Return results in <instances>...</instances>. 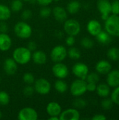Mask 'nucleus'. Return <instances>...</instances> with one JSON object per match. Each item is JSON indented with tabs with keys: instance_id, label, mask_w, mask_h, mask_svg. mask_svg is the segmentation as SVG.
<instances>
[{
	"instance_id": "f257e3e1",
	"label": "nucleus",
	"mask_w": 119,
	"mask_h": 120,
	"mask_svg": "<svg viewBox=\"0 0 119 120\" xmlns=\"http://www.w3.org/2000/svg\"><path fill=\"white\" fill-rule=\"evenodd\" d=\"M13 58L18 64L25 65L32 60V51L27 47H18L13 52Z\"/></svg>"
},
{
	"instance_id": "f03ea898",
	"label": "nucleus",
	"mask_w": 119,
	"mask_h": 120,
	"mask_svg": "<svg viewBox=\"0 0 119 120\" xmlns=\"http://www.w3.org/2000/svg\"><path fill=\"white\" fill-rule=\"evenodd\" d=\"M105 28L112 37H119V15H109L106 20L105 23Z\"/></svg>"
},
{
	"instance_id": "7ed1b4c3",
	"label": "nucleus",
	"mask_w": 119,
	"mask_h": 120,
	"mask_svg": "<svg viewBox=\"0 0 119 120\" xmlns=\"http://www.w3.org/2000/svg\"><path fill=\"white\" fill-rule=\"evenodd\" d=\"M14 32L18 37L26 39L31 37L32 34V29L31 26L26 22L20 21L15 25Z\"/></svg>"
},
{
	"instance_id": "20e7f679",
	"label": "nucleus",
	"mask_w": 119,
	"mask_h": 120,
	"mask_svg": "<svg viewBox=\"0 0 119 120\" xmlns=\"http://www.w3.org/2000/svg\"><path fill=\"white\" fill-rule=\"evenodd\" d=\"M64 30L67 35L75 37L81 32V25L75 19H67L64 22Z\"/></svg>"
},
{
	"instance_id": "39448f33",
	"label": "nucleus",
	"mask_w": 119,
	"mask_h": 120,
	"mask_svg": "<svg viewBox=\"0 0 119 120\" xmlns=\"http://www.w3.org/2000/svg\"><path fill=\"white\" fill-rule=\"evenodd\" d=\"M87 82L86 80L78 79L74 80L70 86V93L75 97H79L83 95L86 91Z\"/></svg>"
},
{
	"instance_id": "423d86ee",
	"label": "nucleus",
	"mask_w": 119,
	"mask_h": 120,
	"mask_svg": "<svg viewBox=\"0 0 119 120\" xmlns=\"http://www.w3.org/2000/svg\"><path fill=\"white\" fill-rule=\"evenodd\" d=\"M34 91L41 95H47L50 93L51 89V84L50 82L45 78H39L34 81Z\"/></svg>"
},
{
	"instance_id": "0eeeda50",
	"label": "nucleus",
	"mask_w": 119,
	"mask_h": 120,
	"mask_svg": "<svg viewBox=\"0 0 119 120\" xmlns=\"http://www.w3.org/2000/svg\"><path fill=\"white\" fill-rule=\"evenodd\" d=\"M50 56L53 62H62L67 56V50L62 45H57L51 50Z\"/></svg>"
},
{
	"instance_id": "6e6552de",
	"label": "nucleus",
	"mask_w": 119,
	"mask_h": 120,
	"mask_svg": "<svg viewBox=\"0 0 119 120\" xmlns=\"http://www.w3.org/2000/svg\"><path fill=\"white\" fill-rule=\"evenodd\" d=\"M52 72L54 76L58 79H65L69 75V69L66 65L62 62L55 63L52 67Z\"/></svg>"
},
{
	"instance_id": "1a4fd4ad",
	"label": "nucleus",
	"mask_w": 119,
	"mask_h": 120,
	"mask_svg": "<svg viewBox=\"0 0 119 120\" xmlns=\"http://www.w3.org/2000/svg\"><path fill=\"white\" fill-rule=\"evenodd\" d=\"M88 72V67L83 63H76L72 67V73L78 79L86 80Z\"/></svg>"
},
{
	"instance_id": "9d476101",
	"label": "nucleus",
	"mask_w": 119,
	"mask_h": 120,
	"mask_svg": "<svg viewBox=\"0 0 119 120\" xmlns=\"http://www.w3.org/2000/svg\"><path fill=\"white\" fill-rule=\"evenodd\" d=\"M18 119L19 120H36L38 119V113L34 108L25 107L19 111Z\"/></svg>"
},
{
	"instance_id": "9b49d317",
	"label": "nucleus",
	"mask_w": 119,
	"mask_h": 120,
	"mask_svg": "<svg viewBox=\"0 0 119 120\" xmlns=\"http://www.w3.org/2000/svg\"><path fill=\"white\" fill-rule=\"evenodd\" d=\"M97 7L101 13L102 19L105 20L111 13V2L109 0H98Z\"/></svg>"
},
{
	"instance_id": "f8f14e48",
	"label": "nucleus",
	"mask_w": 119,
	"mask_h": 120,
	"mask_svg": "<svg viewBox=\"0 0 119 120\" xmlns=\"http://www.w3.org/2000/svg\"><path fill=\"white\" fill-rule=\"evenodd\" d=\"M59 118L60 120H79L80 119V113L78 109L69 108L62 111Z\"/></svg>"
},
{
	"instance_id": "ddd939ff",
	"label": "nucleus",
	"mask_w": 119,
	"mask_h": 120,
	"mask_svg": "<svg viewBox=\"0 0 119 120\" xmlns=\"http://www.w3.org/2000/svg\"><path fill=\"white\" fill-rule=\"evenodd\" d=\"M4 70L8 75H14L18 70V63L13 58H8L4 62Z\"/></svg>"
},
{
	"instance_id": "4468645a",
	"label": "nucleus",
	"mask_w": 119,
	"mask_h": 120,
	"mask_svg": "<svg viewBox=\"0 0 119 120\" xmlns=\"http://www.w3.org/2000/svg\"><path fill=\"white\" fill-rule=\"evenodd\" d=\"M52 13L55 19L60 22H65L67 19V11L62 6H58L54 7L52 11Z\"/></svg>"
},
{
	"instance_id": "2eb2a0df",
	"label": "nucleus",
	"mask_w": 119,
	"mask_h": 120,
	"mask_svg": "<svg viewBox=\"0 0 119 120\" xmlns=\"http://www.w3.org/2000/svg\"><path fill=\"white\" fill-rule=\"evenodd\" d=\"M107 83L112 88L119 86V70H111L107 76Z\"/></svg>"
},
{
	"instance_id": "dca6fc26",
	"label": "nucleus",
	"mask_w": 119,
	"mask_h": 120,
	"mask_svg": "<svg viewBox=\"0 0 119 120\" xmlns=\"http://www.w3.org/2000/svg\"><path fill=\"white\" fill-rule=\"evenodd\" d=\"M95 70L98 74L107 75L112 70V65L107 60H100L95 65Z\"/></svg>"
},
{
	"instance_id": "f3484780",
	"label": "nucleus",
	"mask_w": 119,
	"mask_h": 120,
	"mask_svg": "<svg viewBox=\"0 0 119 120\" xmlns=\"http://www.w3.org/2000/svg\"><path fill=\"white\" fill-rule=\"evenodd\" d=\"M12 46V39L7 33H0V51H7Z\"/></svg>"
},
{
	"instance_id": "a211bd4d",
	"label": "nucleus",
	"mask_w": 119,
	"mask_h": 120,
	"mask_svg": "<svg viewBox=\"0 0 119 120\" xmlns=\"http://www.w3.org/2000/svg\"><path fill=\"white\" fill-rule=\"evenodd\" d=\"M87 30L92 36H96L102 31V26L99 21L91 20L87 24Z\"/></svg>"
},
{
	"instance_id": "6ab92c4d",
	"label": "nucleus",
	"mask_w": 119,
	"mask_h": 120,
	"mask_svg": "<svg viewBox=\"0 0 119 120\" xmlns=\"http://www.w3.org/2000/svg\"><path fill=\"white\" fill-rule=\"evenodd\" d=\"M62 111L61 105L55 101L48 103L46 106V112L49 116H59Z\"/></svg>"
},
{
	"instance_id": "aec40b11",
	"label": "nucleus",
	"mask_w": 119,
	"mask_h": 120,
	"mask_svg": "<svg viewBox=\"0 0 119 120\" xmlns=\"http://www.w3.org/2000/svg\"><path fill=\"white\" fill-rule=\"evenodd\" d=\"M32 60L36 65H43L47 61V56L43 51H34L32 53Z\"/></svg>"
},
{
	"instance_id": "412c9836",
	"label": "nucleus",
	"mask_w": 119,
	"mask_h": 120,
	"mask_svg": "<svg viewBox=\"0 0 119 120\" xmlns=\"http://www.w3.org/2000/svg\"><path fill=\"white\" fill-rule=\"evenodd\" d=\"M96 92L102 98H107L110 94V86L107 84H100L97 85Z\"/></svg>"
},
{
	"instance_id": "4be33fe9",
	"label": "nucleus",
	"mask_w": 119,
	"mask_h": 120,
	"mask_svg": "<svg viewBox=\"0 0 119 120\" xmlns=\"http://www.w3.org/2000/svg\"><path fill=\"white\" fill-rule=\"evenodd\" d=\"M11 16V10L10 7L0 4V21H6Z\"/></svg>"
},
{
	"instance_id": "5701e85b",
	"label": "nucleus",
	"mask_w": 119,
	"mask_h": 120,
	"mask_svg": "<svg viewBox=\"0 0 119 120\" xmlns=\"http://www.w3.org/2000/svg\"><path fill=\"white\" fill-rule=\"evenodd\" d=\"M81 8V4L79 1L73 0L71 1L67 5V11L70 14H76L77 13Z\"/></svg>"
},
{
	"instance_id": "b1692460",
	"label": "nucleus",
	"mask_w": 119,
	"mask_h": 120,
	"mask_svg": "<svg viewBox=\"0 0 119 120\" xmlns=\"http://www.w3.org/2000/svg\"><path fill=\"white\" fill-rule=\"evenodd\" d=\"M95 37L98 42L102 44H108L112 40L111 35L106 31H101Z\"/></svg>"
},
{
	"instance_id": "393cba45",
	"label": "nucleus",
	"mask_w": 119,
	"mask_h": 120,
	"mask_svg": "<svg viewBox=\"0 0 119 120\" xmlns=\"http://www.w3.org/2000/svg\"><path fill=\"white\" fill-rule=\"evenodd\" d=\"M54 88L59 94H65L68 89V86L65 81L61 79H59L55 82Z\"/></svg>"
},
{
	"instance_id": "a878e982",
	"label": "nucleus",
	"mask_w": 119,
	"mask_h": 120,
	"mask_svg": "<svg viewBox=\"0 0 119 120\" xmlns=\"http://www.w3.org/2000/svg\"><path fill=\"white\" fill-rule=\"evenodd\" d=\"M107 57L113 60L117 61L119 60V49L117 47H112L107 51Z\"/></svg>"
},
{
	"instance_id": "bb28decb",
	"label": "nucleus",
	"mask_w": 119,
	"mask_h": 120,
	"mask_svg": "<svg viewBox=\"0 0 119 120\" xmlns=\"http://www.w3.org/2000/svg\"><path fill=\"white\" fill-rule=\"evenodd\" d=\"M67 56L73 60H77L81 58V51L76 47L70 46L67 51Z\"/></svg>"
},
{
	"instance_id": "cd10ccee",
	"label": "nucleus",
	"mask_w": 119,
	"mask_h": 120,
	"mask_svg": "<svg viewBox=\"0 0 119 120\" xmlns=\"http://www.w3.org/2000/svg\"><path fill=\"white\" fill-rule=\"evenodd\" d=\"M23 7V3L22 0H13L10 8L13 12H19Z\"/></svg>"
},
{
	"instance_id": "c85d7f7f",
	"label": "nucleus",
	"mask_w": 119,
	"mask_h": 120,
	"mask_svg": "<svg viewBox=\"0 0 119 120\" xmlns=\"http://www.w3.org/2000/svg\"><path fill=\"white\" fill-rule=\"evenodd\" d=\"M10 102V96L4 91H0V105H7Z\"/></svg>"
},
{
	"instance_id": "c756f323",
	"label": "nucleus",
	"mask_w": 119,
	"mask_h": 120,
	"mask_svg": "<svg viewBox=\"0 0 119 120\" xmlns=\"http://www.w3.org/2000/svg\"><path fill=\"white\" fill-rule=\"evenodd\" d=\"M86 82H90V83H95L97 84L100 80V76L98 73L96 72H91L88 73L86 78Z\"/></svg>"
},
{
	"instance_id": "7c9ffc66",
	"label": "nucleus",
	"mask_w": 119,
	"mask_h": 120,
	"mask_svg": "<svg viewBox=\"0 0 119 120\" xmlns=\"http://www.w3.org/2000/svg\"><path fill=\"white\" fill-rule=\"evenodd\" d=\"M113 105H114V103H113V101H112L111 98H104V99L101 102V107L105 110H111L112 108V107H113Z\"/></svg>"
},
{
	"instance_id": "2f4dec72",
	"label": "nucleus",
	"mask_w": 119,
	"mask_h": 120,
	"mask_svg": "<svg viewBox=\"0 0 119 120\" xmlns=\"http://www.w3.org/2000/svg\"><path fill=\"white\" fill-rule=\"evenodd\" d=\"M22 79L24 81V82L27 84H29L32 85V84L34 83L35 81V78L34 76L32 73L31 72H26L22 76Z\"/></svg>"
},
{
	"instance_id": "473e14b6",
	"label": "nucleus",
	"mask_w": 119,
	"mask_h": 120,
	"mask_svg": "<svg viewBox=\"0 0 119 120\" xmlns=\"http://www.w3.org/2000/svg\"><path fill=\"white\" fill-rule=\"evenodd\" d=\"M81 44L83 48H85L86 49H90L93 47L94 42L91 39H90L88 37H84L81 39Z\"/></svg>"
},
{
	"instance_id": "72a5a7b5",
	"label": "nucleus",
	"mask_w": 119,
	"mask_h": 120,
	"mask_svg": "<svg viewBox=\"0 0 119 120\" xmlns=\"http://www.w3.org/2000/svg\"><path fill=\"white\" fill-rule=\"evenodd\" d=\"M72 105L76 109H82L86 106L87 103L85 100L82 98H76L73 101Z\"/></svg>"
},
{
	"instance_id": "f704fd0d",
	"label": "nucleus",
	"mask_w": 119,
	"mask_h": 120,
	"mask_svg": "<svg viewBox=\"0 0 119 120\" xmlns=\"http://www.w3.org/2000/svg\"><path fill=\"white\" fill-rule=\"evenodd\" d=\"M111 99L114 104L119 105V86L115 87L114 90L112 93Z\"/></svg>"
},
{
	"instance_id": "c9c22d12",
	"label": "nucleus",
	"mask_w": 119,
	"mask_h": 120,
	"mask_svg": "<svg viewBox=\"0 0 119 120\" xmlns=\"http://www.w3.org/2000/svg\"><path fill=\"white\" fill-rule=\"evenodd\" d=\"M111 13L114 15H119V0H114L111 3Z\"/></svg>"
},
{
	"instance_id": "e433bc0d",
	"label": "nucleus",
	"mask_w": 119,
	"mask_h": 120,
	"mask_svg": "<svg viewBox=\"0 0 119 120\" xmlns=\"http://www.w3.org/2000/svg\"><path fill=\"white\" fill-rule=\"evenodd\" d=\"M34 86L29 85V84H27V86H26L24 89H23V94L25 96H31L34 94Z\"/></svg>"
},
{
	"instance_id": "4c0bfd02",
	"label": "nucleus",
	"mask_w": 119,
	"mask_h": 120,
	"mask_svg": "<svg viewBox=\"0 0 119 120\" xmlns=\"http://www.w3.org/2000/svg\"><path fill=\"white\" fill-rule=\"evenodd\" d=\"M52 11L50 8L47 7V6H44L43 8H42L40 11H39V15L42 17V18H48L51 15Z\"/></svg>"
},
{
	"instance_id": "58836bf2",
	"label": "nucleus",
	"mask_w": 119,
	"mask_h": 120,
	"mask_svg": "<svg viewBox=\"0 0 119 120\" xmlns=\"http://www.w3.org/2000/svg\"><path fill=\"white\" fill-rule=\"evenodd\" d=\"M32 12L29 9L23 10L22 12L21 13V18L23 20H29L32 18Z\"/></svg>"
},
{
	"instance_id": "ea45409f",
	"label": "nucleus",
	"mask_w": 119,
	"mask_h": 120,
	"mask_svg": "<svg viewBox=\"0 0 119 120\" xmlns=\"http://www.w3.org/2000/svg\"><path fill=\"white\" fill-rule=\"evenodd\" d=\"M65 44L67 46H73L74 44H75V38L74 36H69L68 35V37L66 38L65 39Z\"/></svg>"
},
{
	"instance_id": "a19ab883",
	"label": "nucleus",
	"mask_w": 119,
	"mask_h": 120,
	"mask_svg": "<svg viewBox=\"0 0 119 120\" xmlns=\"http://www.w3.org/2000/svg\"><path fill=\"white\" fill-rule=\"evenodd\" d=\"M8 30V26L5 21L0 22V33H7Z\"/></svg>"
},
{
	"instance_id": "79ce46f5",
	"label": "nucleus",
	"mask_w": 119,
	"mask_h": 120,
	"mask_svg": "<svg viewBox=\"0 0 119 120\" xmlns=\"http://www.w3.org/2000/svg\"><path fill=\"white\" fill-rule=\"evenodd\" d=\"M96 88H97V84L87 82V85H86L87 91H88L90 92H93V91H96Z\"/></svg>"
},
{
	"instance_id": "37998d69",
	"label": "nucleus",
	"mask_w": 119,
	"mask_h": 120,
	"mask_svg": "<svg viewBox=\"0 0 119 120\" xmlns=\"http://www.w3.org/2000/svg\"><path fill=\"white\" fill-rule=\"evenodd\" d=\"M36 46H36V44L34 41H29V42L27 43V48L29 49L31 51H36Z\"/></svg>"
},
{
	"instance_id": "c03bdc74",
	"label": "nucleus",
	"mask_w": 119,
	"mask_h": 120,
	"mask_svg": "<svg viewBox=\"0 0 119 120\" xmlns=\"http://www.w3.org/2000/svg\"><path fill=\"white\" fill-rule=\"evenodd\" d=\"M36 1L41 6H47L50 5L53 1V0H36Z\"/></svg>"
},
{
	"instance_id": "a18cd8bd",
	"label": "nucleus",
	"mask_w": 119,
	"mask_h": 120,
	"mask_svg": "<svg viewBox=\"0 0 119 120\" xmlns=\"http://www.w3.org/2000/svg\"><path fill=\"white\" fill-rule=\"evenodd\" d=\"M92 120H107V117L102 115V114H97V115H94L93 117H92Z\"/></svg>"
},
{
	"instance_id": "49530a36",
	"label": "nucleus",
	"mask_w": 119,
	"mask_h": 120,
	"mask_svg": "<svg viewBox=\"0 0 119 120\" xmlns=\"http://www.w3.org/2000/svg\"><path fill=\"white\" fill-rule=\"evenodd\" d=\"M49 120H60L59 116H50L48 118Z\"/></svg>"
},
{
	"instance_id": "de8ad7c7",
	"label": "nucleus",
	"mask_w": 119,
	"mask_h": 120,
	"mask_svg": "<svg viewBox=\"0 0 119 120\" xmlns=\"http://www.w3.org/2000/svg\"><path fill=\"white\" fill-rule=\"evenodd\" d=\"M23 1H26V2H30V3H32L34 1H35L36 0H22Z\"/></svg>"
},
{
	"instance_id": "09e8293b",
	"label": "nucleus",
	"mask_w": 119,
	"mask_h": 120,
	"mask_svg": "<svg viewBox=\"0 0 119 120\" xmlns=\"http://www.w3.org/2000/svg\"><path fill=\"white\" fill-rule=\"evenodd\" d=\"M1 117H2V112L0 111V119H1Z\"/></svg>"
},
{
	"instance_id": "8fccbe9b",
	"label": "nucleus",
	"mask_w": 119,
	"mask_h": 120,
	"mask_svg": "<svg viewBox=\"0 0 119 120\" xmlns=\"http://www.w3.org/2000/svg\"><path fill=\"white\" fill-rule=\"evenodd\" d=\"M1 77H0V84H1Z\"/></svg>"
},
{
	"instance_id": "3c124183",
	"label": "nucleus",
	"mask_w": 119,
	"mask_h": 120,
	"mask_svg": "<svg viewBox=\"0 0 119 120\" xmlns=\"http://www.w3.org/2000/svg\"><path fill=\"white\" fill-rule=\"evenodd\" d=\"M53 1H60V0H53Z\"/></svg>"
},
{
	"instance_id": "603ef678",
	"label": "nucleus",
	"mask_w": 119,
	"mask_h": 120,
	"mask_svg": "<svg viewBox=\"0 0 119 120\" xmlns=\"http://www.w3.org/2000/svg\"></svg>"
}]
</instances>
